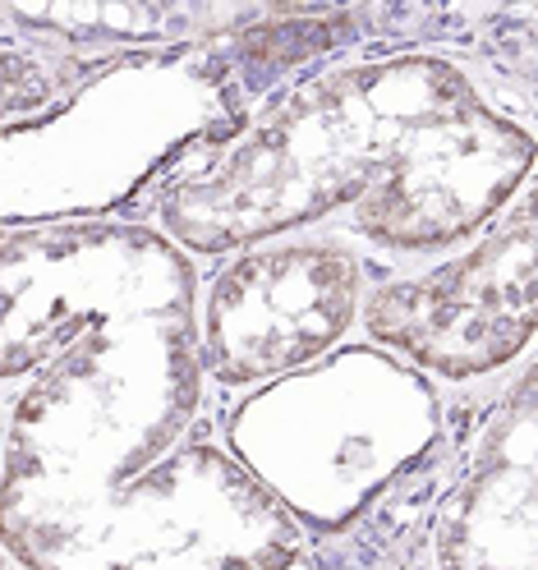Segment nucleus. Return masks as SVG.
Listing matches in <instances>:
<instances>
[{"label": "nucleus", "mask_w": 538, "mask_h": 570, "mask_svg": "<svg viewBox=\"0 0 538 570\" xmlns=\"http://www.w3.org/2000/svg\"><path fill=\"white\" fill-rule=\"evenodd\" d=\"M0 438H6V396H0Z\"/></svg>", "instance_id": "obj_9"}, {"label": "nucleus", "mask_w": 538, "mask_h": 570, "mask_svg": "<svg viewBox=\"0 0 538 570\" xmlns=\"http://www.w3.org/2000/svg\"><path fill=\"white\" fill-rule=\"evenodd\" d=\"M534 180V125L460 60L387 51L285 83L157 185L153 230L231 258L327 230L382 258H442Z\"/></svg>", "instance_id": "obj_2"}, {"label": "nucleus", "mask_w": 538, "mask_h": 570, "mask_svg": "<svg viewBox=\"0 0 538 570\" xmlns=\"http://www.w3.org/2000/svg\"><path fill=\"white\" fill-rule=\"evenodd\" d=\"M369 345L438 386L507 373L534 345V180L451 258L391 276L359 308Z\"/></svg>", "instance_id": "obj_5"}, {"label": "nucleus", "mask_w": 538, "mask_h": 570, "mask_svg": "<svg viewBox=\"0 0 538 570\" xmlns=\"http://www.w3.org/2000/svg\"><path fill=\"white\" fill-rule=\"evenodd\" d=\"M235 88L207 47L143 51L0 129V230L101 222L226 134Z\"/></svg>", "instance_id": "obj_4"}, {"label": "nucleus", "mask_w": 538, "mask_h": 570, "mask_svg": "<svg viewBox=\"0 0 538 570\" xmlns=\"http://www.w3.org/2000/svg\"><path fill=\"white\" fill-rule=\"evenodd\" d=\"M364 295V254L336 230L239 248L212 272L194 308L203 377L222 391H254L327 360L359 323Z\"/></svg>", "instance_id": "obj_6"}, {"label": "nucleus", "mask_w": 538, "mask_h": 570, "mask_svg": "<svg viewBox=\"0 0 538 570\" xmlns=\"http://www.w3.org/2000/svg\"><path fill=\"white\" fill-rule=\"evenodd\" d=\"M185 263L14 382L0 552L19 570H300L309 533L212 428Z\"/></svg>", "instance_id": "obj_1"}, {"label": "nucleus", "mask_w": 538, "mask_h": 570, "mask_svg": "<svg viewBox=\"0 0 538 570\" xmlns=\"http://www.w3.org/2000/svg\"><path fill=\"white\" fill-rule=\"evenodd\" d=\"M401 483L423 511L369 515L414 524L433 570H534V364H520L516 386L464 428L456 451L438 438Z\"/></svg>", "instance_id": "obj_8"}, {"label": "nucleus", "mask_w": 538, "mask_h": 570, "mask_svg": "<svg viewBox=\"0 0 538 570\" xmlns=\"http://www.w3.org/2000/svg\"><path fill=\"white\" fill-rule=\"evenodd\" d=\"M0 570H19V566H14V561H10L6 552H0Z\"/></svg>", "instance_id": "obj_10"}, {"label": "nucleus", "mask_w": 538, "mask_h": 570, "mask_svg": "<svg viewBox=\"0 0 538 570\" xmlns=\"http://www.w3.org/2000/svg\"><path fill=\"white\" fill-rule=\"evenodd\" d=\"M189 254L148 222L0 230V386L38 373L88 317L166 281Z\"/></svg>", "instance_id": "obj_7"}, {"label": "nucleus", "mask_w": 538, "mask_h": 570, "mask_svg": "<svg viewBox=\"0 0 538 570\" xmlns=\"http://www.w3.org/2000/svg\"><path fill=\"white\" fill-rule=\"evenodd\" d=\"M447 433L442 386L378 345H345L254 386L222 442L309 539L345 533Z\"/></svg>", "instance_id": "obj_3"}]
</instances>
